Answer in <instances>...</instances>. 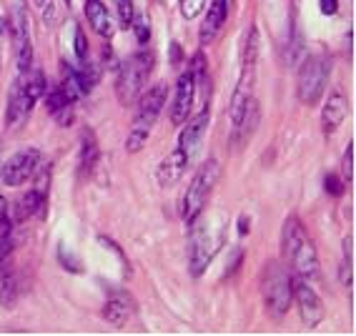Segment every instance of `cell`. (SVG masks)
Instances as JSON below:
<instances>
[{"label":"cell","instance_id":"f546056e","mask_svg":"<svg viewBox=\"0 0 356 336\" xmlns=\"http://www.w3.org/2000/svg\"><path fill=\"white\" fill-rule=\"evenodd\" d=\"M134 31H136V38H138V43H148V38H151V31H148V26L143 23V20H136L134 18Z\"/></svg>","mask_w":356,"mask_h":336},{"label":"cell","instance_id":"83f0119b","mask_svg":"<svg viewBox=\"0 0 356 336\" xmlns=\"http://www.w3.org/2000/svg\"><path fill=\"white\" fill-rule=\"evenodd\" d=\"M324 186H326V193H331V196H341L343 191H346V184H343V178L339 173H326Z\"/></svg>","mask_w":356,"mask_h":336},{"label":"cell","instance_id":"484cf974","mask_svg":"<svg viewBox=\"0 0 356 336\" xmlns=\"http://www.w3.org/2000/svg\"><path fill=\"white\" fill-rule=\"evenodd\" d=\"M115 10H118V20L123 28H131L134 23V0H115Z\"/></svg>","mask_w":356,"mask_h":336},{"label":"cell","instance_id":"e575fe53","mask_svg":"<svg viewBox=\"0 0 356 336\" xmlns=\"http://www.w3.org/2000/svg\"><path fill=\"white\" fill-rule=\"evenodd\" d=\"M3 33H6V18L0 15V35H3Z\"/></svg>","mask_w":356,"mask_h":336},{"label":"cell","instance_id":"cb8c5ba5","mask_svg":"<svg viewBox=\"0 0 356 336\" xmlns=\"http://www.w3.org/2000/svg\"><path fill=\"white\" fill-rule=\"evenodd\" d=\"M339 176L343 178V184L346 186H351V181H354V141H349V146H346V151H343Z\"/></svg>","mask_w":356,"mask_h":336},{"label":"cell","instance_id":"e0dca14e","mask_svg":"<svg viewBox=\"0 0 356 336\" xmlns=\"http://www.w3.org/2000/svg\"><path fill=\"white\" fill-rule=\"evenodd\" d=\"M188 163H191V161L186 159V153L181 151V148L171 151L163 161H161L159 171H156V176H159V184L163 186V189H171V186H176L178 181H181V176L186 173V168H188Z\"/></svg>","mask_w":356,"mask_h":336},{"label":"cell","instance_id":"74e56055","mask_svg":"<svg viewBox=\"0 0 356 336\" xmlns=\"http://www.w3.org/2000/svg\"><path fill=\"white\" fill-rule=\"evenodd\" d=\"M229 6H234V0H229Z\"/></svg>","mask_w":356,"mask_h":336},{"label":"cell","instance_id":"9a60e30c","mask_svg":"<svg viewBox=\"0 0 356 336\" xmlns=\"http://www.w3.org/2000/svg\"><path fill=\"white\" fill-rule=\"evenodd\" d=\"M346 111H349V101H346V95H343L341 88H334L329 93L324 103V111H321V128H324V134H334L339 126L343 123L346 118Z\"/></svg>","mask_w":356,"mask_h":336},{"label":"cell","instance_id":"d6a6232c","mask_svg":"<svg viewBox=\"0 0 356 336\" xmlns=\"http://www.w3.org/2000/svg\"><path fill=\"white\" fill-rule=\"evenodd\" d=\"M3 216H8V201H6V196L0 193V218H3Z\"/></svg>","mask_w":356,"mask_h":336},{"label":"cell","instance_id":"6da1fadb","mask_svg":"<svg viewBox=\"0 0 356 336\" xmlns=\"http://www.w3.org/2000/svg\"><path fill=\"white\" fill-rule=\"evenodd\" d=\"M281 254L291 264V269L299 273L304 281L318 279V254L314 248L312 239L306 236L304 223L296 216H289L281 229Z\"/></svg>","mask_w":356,"mask_h":336},{"label":"cell","instance_id":"603a6c76","mask_svg":"<svg viewBox=\"0 0 356 336\" xmlns=\"http://www.w3.org/2000/svg\"><path fill=\"white\" fill-rule=\"evenodd\" d=\"M351 246H354V239L351 234L343 239V264H341V284L351 286L354 281V259H351Z\"/></svg>","mask_w":356,"mask_h":336},{"label":"cell","instance_id":"9c48e42d","mask_svg":"<svg viewBox=\"0 0 356 336\" xmlns=\"http://www.w3.org/2000/svg\"><path fill=\"white\" fill-rule=\"evenodd\" d=\"M191 243H188V264H191V273L193 276H201L204 269L211 264L213 254H216L218 239H213L209 226H198L196 221L191 223Z\"/></svg>","mask_w":356,"mask_h":336},{"label":"cell","instance_id":"ffe728a7","mask_svg":"<svg viewBox=\"0 0 356 336\" xmlns=\"http://www.w3.org/2000/svg\"><path fill=\"white\" fill-rule=\"evenodd\" d=\"M18 294H20L18 271H15V266H8L6 261H3L0 264V304L6 306V309L15 306Z\"/></svg>","mask_w":356,"mask_h":336},{"label":"cell","instance_id":"7402d4cb","mask_svg":"<svg viewBox=\"0 0 356 336\" xmlns=\"http://www.w3.org/2000/svg\"><path fill=\"white\" fill-rule=\"evenodd\" d=\"M96 163H98L96 136H93V131H86V134H83V138H81V161H78L83 176H90V173H93V168H96Z\"/></svg>","mask_w":356,"mask_h":336},{"label":"cell","instance_id":"ba28073f","mask_svg":"<svg viewBox=\"0 0 356 336\" xmlns=\"http://www.w3.org/2000/svg\"><path fill=\"white\" fill-rule=\"evenodd\" d=\"M38 101V95L28 88L26 76L20 73V78L13 83L10 95H8V108H6V126L8 128H20L26 123V118L31 115L33 106Z\"/></svg>","mask_w":356,"mask_h":336},{"label":"cell","instance_id":"d6986e66","mask_svg":"<svg viewBox=\"0 0 356 336\" xmlns=\"http://www.w3.org/2000/svg\"><path fill=\"white\" fill-rule=\"evenodd\" d=\"M259 118H261L259 101H256V98H248L241 118H238V123H236V128H234V138H231L236 146H238V143H246V141L254 136L256 126H259Z\"/></svg>","mask_w":356,"mask_h":336},{"label":"cell","instance_id":"30bf717a","mask_svg":"<svg viewBox=\"0 0 356 336\" xmlns=\"http://www.w3.org/2000/svg\"><path fill=\"white\" fill-rule=\"evenodd\" d=\"M40 163V151L38 148H23L15 156L8 159V163L3 166V181L8 186H23L35 176V168Z\"/></svg>","mask_w":356,"mask_h":336},{"label":"cell","instance_id":"5bb4252c","mask_svg":"<svg viewBox=\"0 0 356 336\" xmlns=\"http://www.w3.org/2000/svg\"><path fill=\"white\" fill-rule=\"evenodd\" d=\"M229 10H231L229 0H211L209 13H206V18H204V26L198 31V43L204 45V48L218 38L223 23L229 18Z\"/></svg>","mask_w":356,"mask_h":336},{"label":"cell","instance_id":"7c38bea8","mask_svg":"<svg viewBox=\"0 0 356 336\" xmlns=\"http://www.w3.org/2000/svg\"><path fill=\"white\" fill-rule=\"evenodd\" d=\"M293 301H296V306H299V314H301V321L309 326V329H314V326H318V323L324 321V301L318 298V294L312 289V284L304 279L293 281Z\"/></svg>","mask_w":356,"mask_h":336},{"label":"cell","instance_id":"2e32d148","mask_svg":"<svg viewBox=\"0 0 356 336\" xmlns=\"http://www.w3.org/2000/svg\"><path fill=\"white\" fill-rule=\"evenodd\" d=\"M83 13H86V18H88V26L93 28L101 38H113L115 20H113V15L108 13V8H106L103 0H86Z\"/></svg>","mask_w":356,"mask_h":336},{"label":"cell","instance_id":"4fadbf2b","mask_svg":"<svg viewBox=\"0 0 356 336\" xmlns=\"http://www.w3.org/2000/svg\"><path fill=\"white\" fill-rule=\"evenodd\" d=\"M209 121H211V113H209V106H206L201 113L193 115L191 121H186V128L181 131V136H178V148L186 153V159L188 161H193V156H196L201 143H204Z\"/></svg>","mask_w":356,"mask_h":336},{"label":"cell","instance_id":"5b68a950","mask_svg":"<svg viewBox=\"0 0 356 336\" xmlns=\"http://www.w3.org/2000/svg\"><path fill=\"white\" fill-rule=\"evenodd\" d=\"M218 178H221V166L213 159L206 161L196 171V176H193V181L188 184V189L184 193V201H181V216H184L186 226H191L198 216L204 214L206 203H209L211 193H213V189L218 184Z\"/></svg>","mask_w":356,"mask_h":336},{"label":"cell","instance_id":"8992f818","mask_svg":"<svg viewBox=\"0 0 356 336\" xmlns=\"http://www.w3.org/2000/svg\"><path fill=\"white\" fill-rule=\"evenodd\" d=\"M331 76V61L324 53H312L304 56L296 73V98L304 106H316L321 95L326 93V83Z\"/></svg>","mask_w":356,"mask_h":336},{"label":"cell","instance_id":"ac0fdd59","mask_svg":"<svg viewBox=\"0 0 356 336\" xmlns=\"http://www.w3.org/2000/svg\"><path fill=\"white\" fill-rule=\"evenodd\" d=\"M131 314H134V301L123 291H113V296L103 306V319L111 326H115V329H123L128 323V319H131Z\"/></svg>","mask_w":356,"mask_h":336},{"label":"cell","instance_id":"8d00e7d4","mask_svg":"<svg viewBox=\"0 0 356 336\" xmlns=\"http://www.w3.org/2000/svg\"><path fill=\"white\" fill-rule=\"evenodd\" d=\"M70 3H73V0H65V6H68V8H70Z\"/></svg>","mask_w":356,"mask_h":336},{"label":"cell","instance_id":"1f68e13d","mask_svg":"<svg viewBox=\"0 0 356 336\" xmlns=\"http://www.w3.org/2000/svg\"><path fill=\"white\" fill-rule=\"evenodd\" d=\"M318 8L324 15H337L339 10V0H318Z\"/></svg>","mask_w":356,"mask_h":336},{"label":"cell","instance_id":"4316f807","mask_svg":"<svg viewBox=\"0 0 356 336\" xmlns=\"http://www.w3.org/2000/svg\"><path fill=\"white\" fill-rule=\"evenodd\" d=\"M206 8V0H181V15L186 20H193Z\"/></svg>","mask_w":356,"mask_h":336},{"label":"cell","instance_id":"f1b7e54d","mask_svg":"<svg viewBox=\"0 0 356 336\" xmlns=\"http://www.w3.org/2000/svg\"><path fill=\"white\" fill-rule=\"evenodd\" d=\"M73 45H76V58H78V63H86V61H88V40H86V35H83L81 28L76 31V38H73Z\"/></svg>","mask_w":356,"mask_h":336},{"label":"cell","instance_id":"8fae6325","mask_svg":"<svg viewBox=\"0 0 356 336\" xmlns=\"http://www.w3.org/2000/svg\"><path fill=\"white\" fill-rule=\"evenodd\" d=\"M196 88H198V83H196V78H193V73L191 70H184L176 83L173 103H171V108H168L173 126H184V123L188 121V115H191V111H193V101H196Z\"/></svg>","mask_w":356,"mask_h":336},{"label":"cell","instance_id":"4dcf8cb0","mask_svg":"<svg viewBox=\"0 0 356 336\" xmlns=\"http://www.w3.org/2000/svg\"><path fill=\"white\" fill-rule=\"evenodd\" d=\"M10 251H13V239L10 236H0V264L8 259Z\"/></svg>","mask_w":356,"mask_h":336},{"label":"cell","instance_id":"3957f363","mask_svg":"<svg viewBox=\"0 0 356 336\" xmlns=\"http://www.w3.org/2000/svg\"><path fill=\"white\" fill-rule=\"evenodd\" d=\"M153 65H156V56H153V51H148V48L134 53L128 61H123V63L118 65L115 95H118L121 106H131V103L138 101V95L146 90V83L153 73Z\"/></svg>","mask_w":356,"mask_h":336},{"label":"cell","instance_id":"d590c367","mask_svg":"<svg viewBox=\"0 0 356 336\" xmlns=\"http://www.w3.org/2000/svg\"><path fill=\"white\" fill-rule=\"evenodd\" d=\"M33 3H35V6H38V8H43V6H48V0H33Z\"/></svg>","mask_w":356,"mask_h":336},{"label":"cell","instance_id":"52a82bcc","mask_svg":"<svg viewBox=\"0 0 356 336\" xmlns=\"http://www.w3.org/2000/svg\"><path fill=\"white\" fill-rule=\"evenodd\" d=\"M8 31H10V43H13L15 63L20 70H28L33 63V43H31V26L23 6H15L10 18H8Z\"/></svg>","mask_w":356,"mask_h":336},{"label":"cell","instance_id":"277c9868","mask_svg":"<svg viewBox=\"0 0 356 336\" xmlns=\"http://www.w3.org/2000/svg\"><path fill=\"white\" fill-rule=\"evenodd\" d=\"M261 294H264V304L271 317H284L293 301V279L286 271L284 264L279 261H268L261 273Z\"/></svg>","mask_w":356,"mask_h":336},{"label":"cell","instance_id":"836d02e7","mask_svg":"<svg viewBox=\"0 0 356 336\" xmlns=\"http://www.w3.org/2000/svg\"><path fill=\"white\" fill-rule=\"evenodd\" d=\"M248 226H251V221H248L246 216H241V229H238V234L246 236V234H248Z\"/></svg>","mask_w":356,"mask_h":336},{"label":"cell","instance_id":"d4e9b609","mask_svg":"<svg viewBox=\"0 0 356 336\" xmlns=\"http://www.w3.org/2000/svg\"><path fill=\"white\" fill-rule=\"evenodd\" d=\"M45 95V106H48V111H51V115H56L60 108H65V106H70L73 101H68L65 98V93L60 90V86L58 88H53V90H48V93H43Z\"/></svg>","mask_w":356,"mask_h":336},{"label":"cell","instance_id":"7a4b0ae2","mask_svg":"<svg viewBox=\"0 0 356 336\" xmlns=\"http://www.w3.org/2000/svg\"><path fill=\"white\" fill-rule=\"evenodd\" d=\"M165 83H156L153 88L143 90L138 95V106H136L134 123H131V131H128L126 138V151L128 153H138L140 148L148 143V136H151L153 126L159 121L161 111L165 106Z\"/></svg>","mask_w":356,"mask_h":336},{"label":"cell","instance_id":"44dd1931","mask_svg":"<svg viewBox=\"0 0 356 336\" xmlns=\"http://www.w3.org/2000/svg\"><path fill=\"white\" fill-rule=\"evenodd\" d=\"M45 201L48 198H43L38 193V191H28L26 196H20L18 198V203L13 206V223H20V221H28L31 216H35V214H40V211L45 209Z\"/></svg>","mask_w":356,"mask_h":336}]
</instances>
